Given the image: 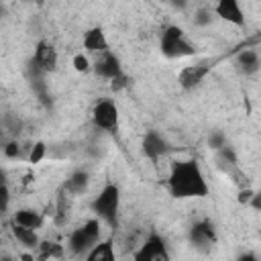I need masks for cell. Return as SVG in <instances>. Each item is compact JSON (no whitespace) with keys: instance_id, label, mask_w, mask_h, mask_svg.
Instances as JSON below:
<instances>
[{"instance_id":"cell-1","label":"cell","mask_w":261,"mask_h":261,"mask_svg":"<svg viewBox=\"0 0 261 261\" xmlns=\"http://www.w3.org/2000/svg\"><path fill=\"white\" fill-rule=\"evenodd\" d=\"M167 186H169V194L173 198H202V196H208L206 177H204L198 161H194V159L171 163Z\"/></svg>"},{"instance_id":"cell-2","label":"cell","mask_w":261,"mask_h":261,"mask_svg":"<svg viewBox=\"0 0 261 261\" xmlns=\"http://www.w3.org/2000/svg\"><path fill=\"white\" fill-rule=\"evenodd\" d=\"M118 204H120V190L114 184H108L92 202V210L112 228L118 224Z\"/></svg>"},{"instance_id":"cell-3","label":"cell","mask_w":261,"mask_h":261,"mask_svg":"<svg viewBox=\"0 0 261 261\" xmlns=\"http://www.w3.org/2000/svg\"><path fill=\"white\" fill-rule=\"evenodd\" d=\"M161 53L169 59L188 57V55L196 53V47L186 39L184 31L177 24H169V27H165V31L161 35Z\"/></svg>"},{"instance_id":"cell-4","label":"cell","mask_w":261,"mask_h":261,"mask_svg":"<svg viewBox=\"0 0 261 261\" xmlns=\"http://www.w3.org/2000/svg\"><path fill=\"white\" fill-rule=\"evenodd\" d=\"M100 222L98 220H88L86 224H82L80 228H75L69 239H67V249L71 255L80 257L84 253H88L98 241H100Z\"/></svg>"},{"instance_id":"cell-5","label":"cell","mask_w":261,"mask_h":261,"mask_svg":"<svg viewBox=\"0 0 261 261\" xmlns=\"http://www.w3.org/2000/svg\"><path fill=\"white\" fill-rule=\"evenodd\" d=\"M133 261H171L165 243L157 234H149L145 243L135 251Z\"/></svg>"},{"instance_id":"cell-6","label":"cell","mask_w":261,"mask_h":261,"mask_svg":"<svg viewBox=\"0 0 261 261\" xmlns=\"http://www.w3.org/2000/svg\"><path fill=\"white\" fill-rule=\"evenodd\" d=\"M92 120L98 128L112 130L118 124V108L110 100H100L92 110Z\"/></svg>"},{"instance_id":"cell-7","label":"cell","mask_w":261,"mask_h":261,"mask_svg":"<svg viewBox=\"0 0 261 261\" xmlns=\"http://www.w3.org/2000/svg\"><path fill=\"white\" fill-rule=\"evenodd\" d=\"M190 241H192V245H194L198 251L208 253V251L214 247V243H216L214 226H212L210 222H206V220L196 222V224L190 228Z\"/></svg>"},{"instance_id":"cell-8","label":"cell","mask_w":261,"mask_h":261,"mask_svg":"<svg viewBox=\"0 0 261 261\" xmlns=\"http://www.w3.org/2000/svg\"><path fill=\"white\" fill-rule=\"evenodd\" d=\"M41 73H47V71H55L57 67V51L53 49V45H49L47 41H41L35 49V57L31 61Z\"/></svg>"},{"instance_id":"cell-9","label":"cell","mask_w":261,"mask_h":261,"mask_svg":"<svg viewBox=\"0 0 261 261\" xmlns=\"http://www.w3.org/2000/svg\"><path fill=\"white\" fill-rule=\"evenodd\" d=\"M212 12H214L216 16H220L222 20L232 22V24H237V27H243V24H245V14H243L241 4H239L237 0H220V2L214 4Z\"/></svg>"},{"instance_id":"cell-10","label":"cell","mask_w":261,"mask_h":261,"mask_svg":"<svg viewBox=\"0 0 261 261\" xmlns=\"http://www.w3.org/2000/svg\"><path fill=\"white\" fill-rule=\"evenodd\" d=\"M208 73H210V65H208V63L186 65V67L179 71L177 82H179V86H181L184 90H192V88H196Z\"/></svg>"},{"instance_id":"cell-11","label":"cell","mask_w":261,"mask_h":261,"mask_svg":"<svg viewBox=\"0 0 261 261\" xmlns=\"http://www.w3.org/2000/svg\"><path fill=\"white\" fill-rule=\"evenodd\" d=\"M167 151H169V145H167V141H165L159 133L149 130V133L143 137V153H145L149 159L157 161V159L163 157Z\"/></svg>"},{"instance_id":"cell-12","label":"cell","mask_w":261,"mask_h":261,"mask_svg":"<svg viewBox=\"0 0 261 261\" xmlns=\"http://www.w3.org/2000/svg\"><path fill=\"white\" fill-rule=\"evenodd\" d=\"M94 71H96V75H100V77H104V80H114L116 75L122 73L118 57L112 55V53H108V51L94 63Z\"/></svg>"},{"instance_id":"cell-13","label":"cell","mask_w":261,"mask_h":261,"mask_svg":"<svg viewBox=\"0 0 261 261\" xmlns=\"http://www.w3.org/2000/svg\"><path fill=\"white\" fill-rule=\"evenodd\" d=\"M12 224H18V226H22V228L37 230V228L43 226V216H41L37 210H33V208H22V210H18V212L14 214Z\"/></svg>"},{"instance_id":"cell-14","label":"cell","mask_w":261,"mask_h":261,"mask_svg":"<svg viewBox=\"0 0 261 261\" xmlns=\"http://www.w3.org/2000/svg\"><path fill=\"white\" fill-rule=\"evenodd\" d=\"M86 261H116V257H114V245H112V239L98 241V243L88 251Z\"/></svg>"},{"instance_id":"cell-15","label":"cell","mask_w":261,"mask_h":261,"mask_svg":"<svg viewBox=\"0 0 261 261\" xmlns=\"http://www.w3.org/2000/svg\"><path fill=\"white\" fill-rule=\"evenodd\" d=\"M84 49H88L90 53H106L108 43H106L102 29H90L84 35Z\"/></svg>"},{"instance_id":"cell-16","label":"cell","mask_w":261,"mask_h":261,"mask_svg":"<svg viewBox=\"0 0 261 261\" xmlns=\"http://www.w3.org/2000/svg\"><path fill=\"white\" fill-rule=\"evenodd\" d=\"M12 237L22 245V247H27V249H37L39 247V237H37V232L35 230H31V228H22V226H18V224H12Z\"/></svg>"},{"instance_id":"cell-17","label":"cell","mask_w":261,"mask_h":261,"mask_svg":"<svg viewBox=\"0 0 261 261\" xmlns=\"http://www.w3.org/2000/svg\"><path fill=\"white\" fill-rule=\"evenodd\" d=\"M39 261H47V259H61L63 255H65V251H63V245H59V243H55V241H43V243H39Z\"/></svg>"},{"instance_id":"cell-18","label":"cell","mask_w":261,"mask_h":261,"mask_svg":"<svg viewBox=\"0 0 261 261\" xmlns=\"http://www.w3.org/2000/svg\"><path fill=\"white\" fill-rule=\"evenodd\" d=\"M88 181H90V177H88V173L86 171H75V173H71V177L65 181V186H63V190L67 192V194H82L86 188H88Z\"/></svg>"},{"instance_id":"cell-19","label":"cell","mask_w":261,"mask_h":261,"mask_svg":"<svg viewBox=\"0 0 261 261\" xmlns=\"http://www.w3.org/2000/svg\"><path fill=\"white\" fill-rule=\"evenodd\" d=\"M69 198L71 196L61 188L59 190V196H57V204H55V224L57 226L65 224V220L69 216Z\"/></svg>"},{"instance_id":"cell-20","label":"cell","mask_w":261,"mask_h":261,"mask_svg":"<svg viewBox=\"0 0 261 261\" xmlns=\"http://www.w3.org/2000/svg\"><path fill=\"white\" fill-rule=\"evenodd\" d=\"M237 61H239V65L245 69V73H253V71L259 69V55H257V51H253V49H243V51H239Z\"/></svg>"},{"instance_id":"cell-21","label":"cell","mask_w":261,"mask_h":261,"mask_svg":"<svg viewBox=\"0 0 261 261\" xmlns=\"http://www.w3.org/2000/svg\"><path fill=\"white\" fill-rule=\"evenodd\" d=\"M45 151H47V149H45V143H41V141H39V143H35V145L31 147L29 161H31L33 165H35V163H41V161H43V157H45Z\"/></svg>"},{"instance_id":"cell-22","label":"cell","mask_w":261,"mask_h":261,"mask_svg":"<svg viewBox=\"0 0 261 261\" xmlns=\"http://www.w3.org/2000/svg\"><path fill=\"white\" fill-rule=\"evenodd\" d=\"M194 22H196L198 27H206V24H210V22H212V10H208V8H200V10H196Z\"/></svg>"},{"instance_id":"cell-23","label":"cell","mask_w":261,"mask_h":261,"mask_svg":"<svg viewBox=\"0 0 261 261\" xmlns=\"http://www.w3.org/2000/svg\"><path fill=\"white\" fill-rule=\"evenodd\" d=\"M73 69H75V71H88V69H90V61H88V57L82 55V53L73 55Z\"/></svg>"},{"instance_id":"cell-24","label":"cell","mask_w":261,"mask_h":261,"mask_svg":"<svg viewBox=\"0 0 261 261\" xmlns=\"http://www.w3.org/2000/svg\"><path fill=\"white\" fill-rule=\"evenodd\" d=\"M4 155H6L8 159H16V157H20V145H18L16 141L6 143V147H4Z\"/></svg>"},{"instance_id":"cell-25","label":"cell","mask_w":261,"mask_h":261,"mask_svg":"<svg viewBox=\"0 0 261 261\" xmlns=\"http://www.w3.org/2000/svg\"><path fill=\"white\" fill-rule=\"evenodd\" d=\"M8 204H10V192L6 186H0V214L8 210Z\"/></svg>"},{"instance_id":"cell-26","label":"cell","mask_w":261,"mask_h":261,"mask_svg":"<svg viewBox=\"0 0 261 261\" xmlns=\"http://www.w3.org/2000/svg\"><path fill=\"white\" fill-rule=\"evenodd\" d=\"M20 128H22V122H20L18 118H14V116H6V130H8V133L18 135Z\"/></svg>"},{"instance_id":"cell-27","label":"cell","mask_w":261,"mask_h":261,"mask_svg":"<svg viewBox=\"0 0 261 261\" xmlns=\"http://www.w3.org/2000/svg\"><path fill=\"white\" fill-rule=\"evenodd\" d=\"M128 86V77L124 75V73H120V75H116L114 80H110V88L114 90V92H118V90H122V88H126Z\"/></svg>"},{"instance_id":"cell-28","label":"cell","mask_w":261,"mask_h":261,"mask_svg":"<svg viewBox=\"0 0 261 261\" xmlns=\"http://www.w3.org/2000/svg\"><path fill=\"white\" fill-rule=\"evenodd\" d=\"M208 143H210V149H216V151H220L222 147H226L224 145V135H220V133H212Z\"/></svg>"},{"instance_id":"cell-29","label":"cell","mask_w":261,"mask_h":261,"mask_svg":"<svg viewBox=\"0 0 261 261\" xmlns=\"http://www.w3.org/2000/svg\"><path fill=\"white\" fill-rule=\"evenodd\" d=\"M253 194H255V192H253L249 186H247V188H243V190L239 192V202H241V204H249V200L253 198Z\"/></svg>"},{"instance_id":"cell-30","label":"cell","mask_w":261,"mask_h":261,"mask_svg":"<svg viewBox=\"0 0 261 261\" xmlns=\"http://www.w3.org/2000/svg\"><path fill=\"white\" fill-rule=\"evenodd\" d=\"M249 202H251V206H253L255 210H259V208H261V200H259V194H253V198H251Z\"/></svg>"},{"instance_id":"cell-31","label":"cell","mask_w":261,"mask_h":261,"mask_svg":"<svg viewBox=\"0 0 261 261\" xmlns=\"http://www.w3.org/2000/svg\"><path fill=\"white\" fill-rule=\"evenodd\" d=\"M237 261H257V257H255L253 253H245V255H241Z\"/></svg>"},{"instance_id":"cell-32","label":"cell","mask_w":261,"mask_h":261,"mask_svg":"<svg viewBox=\"0 0 261 261\" xmlns=\"http://www.w3.org/2000/svg\"><path fill=\"white\" fill-rule=\"evenodd\" d=\"M0 186H6V171L0 167Z\"/></svg>"},{"instance_id":"cell-33","label":"cell","mask_w":261,"mask_h":261,"mask_svg":"<svg viewBox=\"0 0 261 261\" xmlns=\"http://www.w3.org/2000/svg\"><path fill=\"white\" fill-rule=\"evenodd\" d=\"M20 261H35V257L29 255V253H24V255H20Z\"/></svg>"},{"instance_id":"cell-34","label":"cell","mask_w":261,"mask_h":261,"mask_svg":"<svg viewBox=\"0 0 261 261\" xmlns=\"http://www.w3.org/2000/svg\"><path fill=\"white\" fill-rule=\"evenodd\" d=\"M4 12H6V8H4V4H0V16H4Z\"/></svg>"},{"instance_id":"cell-35","label":"cell","mask_w":261,"mask_h":261,"mask_svg":"<svg viewBox=\"0 0 261 261\" xmlns=\"http://www.w3.org/2000/svg\"><path fill=\"white\" fill-rule=\"evenodd\" d=\"M0 261H12L10 257H0Z\"/></svg>"},{"instance_id":"cell-36","label":"cell","mask_w":261,"mask_h":261,"mask_svg":"<svg viewBox=\"0 0 261 261\" xmlns=\"http://www.w3.org/2000/svg\"><path fill=\"white\" fill-rule=\"evenodd\" d=\"M0 247H2V237H0Z\"/></svg>"},{"instance_id":"cell-37","label":"cell","mask_w":261,"mask_h":261,"mask_svg":"<svg viewBox=\"0 0 261 261\" xmlns=\"http://www.w3.org/2000/svg\"><path fill=\"white\" fill-rule=\"evenodd\" d=\"M0 137H2V128H0Z\"/></svg>"}]
</instances>
